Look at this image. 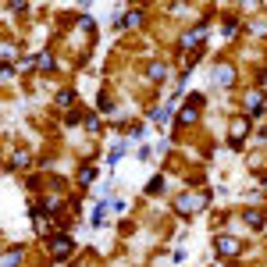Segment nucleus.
<instances>
[{
  "label": "nucleus",
  "instance_id": "obj_7",
  "mask_svg": "<svg viewBox=\"0 0 267 267\" xmlns=\"http://www.w3.org/2000/svg\"><path fill=\"white\" fill-rule=\"evenodd\" d=\"M139 22H143V11H128V14L118 18V29H132V25H139Z\"/></svg>",
  "mask_w": 267,
  "mask_h": 267
},
{
  "label": "nucleus",
  "instance_id": "obj_4",
  "mask_svg": "<svg viewBox=\"0 0 267 267\" xmlns=\"http://www.w3.org/2000/svg\"><path fill=\"white\" fill-rule=\"evenodd\" d=\"M246 132H249V118H242V121H235V125H232V136H228V146H232V150L246 139Z\"/></svg>",
  "mask_w": 267,
  "mask_h": 267
},
{
  "label": "nucleus",
  "instance_id": "obj_9",
  "mask_svg": "<svg viewBox=\"0 0 267 267\" xmlns=\"http://www.w3.org/2000/svg\"><path fill=\"white\" fill-rule=\"evenodd\" d=\"M217 82L221 86H232L235 82V68L232 64H217Z\"/></svg>",
  "mask_w": 267,
  "mask_h": 267
},
{
  "label": "nucleus",
  "instance_id": "obj_18",
  "mask_svg": "<svg viewBox=\"0 0 267 267\" xmlns=\"http://www.w3.org/2000/svg\"><path fill=\"white\" fill-rule=\"evenodd\" d=\"M121 153H125V143H114V150L107 153V164H118V160H121Z\"/></svg>",
  "mask_w": 267,
  "mask_h": 267
},
{
  "label": "nucleus",
  "instance_id": "obj_8",
  "mask_svg": "<svg viewBox=\"0 0 267 267\" xmlns=\"http://www.w3.org/2000/svg\"><path fill=\"white\" fill-rule=\"evenodd\" d=\"M246 107H249V114H260V107H264V93L260 89H253V93L246 96Z\"/></svg>",
  "mask_w": 267,
  "mask_h": 267
},
{
  "label": "nucleus",
  "instance_id": "obj_20",
  "mask_svg": "<svg viewBox=\"0 0 267 267\" xmlns=\"http://www.w3.org/2000/svg\"><path fill=\"white\" fill-rule=\"evenodd\" d=\"M203 103H207V96H203V93H189V107H196V111H200Z\"/></svg>",
  "mask_w": 267,
  "mask_h": 267
},
{
  "label": "nucleus",
  "instance_id": "obj_17",
  "mask_svg": "<svg viewBox=\"0 0 267 267\" xmlns=\"http://www.w3.org/2000/svg\"><path fill=\"white\" fill-rule=\"evenodd\" d=\"M150 79H153V82H164V79H168V68H164V64H150Z\"/></svg>",
  "mask_w": 267,
  "mask_h": 267
},
{
  "label": "nucleus",
  "instance_id": "obj_1",
  "mask_svg": "<svg viewBox=\"0 0 267 267\" xmlns=\"http://www.w3.org/2000/svg\"><path fill=\"white\" fill-rule=\"evenodd\" d=\"M175 207H178L182 214H196V210H203V207H207V196H192V192H182V196L175 200Z\"/></svg>",
  "mask_w": 267,
  "mask_h": 267
},
{
  "label": "nucleus",
  "instance_id": "obj_5",
  "mask_svg": "<svg viewBox=\"0 0 267 267\" xmlns=\"http://www.w3.org/2000/svg\"><path fill=\"white\" fill-rule=\"evenodd\" d=\"M217 249H221V253H225V257L239 253V239H232V235H221V239H217Z\"/></svg>",
  "mask_w": 267,
  "mask_h": 267
},
{
  "label": "nucleus",
  "instance_id": "obj_6",
  "mask_svg": "<svg viewBox=\"0 0 267 267\" xmlns=\"http://www.w3.org/2000/svg\"><path fill=\"white\" fill-rule=\"evenodd\" d=\"M175 121H178V125H196V121H200V111H196V107H182Z\"/></svg>",
  "mask_w": 267,
  "mask_h": 267
},
{
  "label": "nucleus",
  "instance_id": "obj_22",
  "mask_svg": "<svg viewBox=\"0 0 267 267\" xmlns=\"http://www.w3.org/2000/svg\"><path fill=\"white\" fill-rule=\"evenodd\" d=\"M264 192H267V182H264Z\"/></svg>",
  "mask_w": 267,
  "mask_h": 267
},
{
  "label": "nucleus",
  "instance_id": "obj_12",
  "mask_svg": "<svg viewBox=\"0 0 267 267\" xmlns=\"http://www.w3.org/2000/svg\"><path fill=\"white\" fill-rule=\"evenodd\" d=\"M242 217H246V225H249V228H264V214H260V210H246Z\"/></svg>",
  "mask_w": 267,
  "mask_h": 267
},
{
  "label": "nucleus",
  "instance_id": "obj_11",
  "mask_svg": "<svg viewBox=\"0 0 267 267\" xmlns=\"http://www.w3.org/2000/svg\"><path fill=\"white\" fill-rule=\"evenodd\" d=\"M36 68H43V71H54V54H50V50H43V54L36 57Z\"/></svg>",
  "mask_w": 267,
  "mask_h": 267
},
{
  "label": "nucleus",
  "instance_id": "obj_13",
  "mask_svg": "<svg viewBox=\"0 0 267 267\" xmlns=\"http://www.w3.org/2000/svg\"><path fill=\"white\" fill-rule=\"evenodd\" d=\"M57 103H61V107H71V103H75V89H57Z\"/></svg>",
  "mask_w": 267,
  "mask_h": 267
},
{
  "label": "nucleus",
  "instance_id": "obj_2",
  "mask_svg": "<svg viewBox=\"0 0 267 267\" xmlns=\"http://www.w3.org/2000/svg\"><path fill=\"white\" fill-rule=\"evenodd\" d=\"M203 36H207V22H200L196 29H192V32H185V36H182V47L196 54V50H200V43H203Z\"/></svg>",
  "mask_w": 267,
  "mask_h": 267
},
{
  "label": "nucleus",
  "instance_id": "obj_14",
  "mask_svg": "<svg viewBox=\"0 0 267 267\" xmlns=\"http://www.w3.org/2000/svg\"><path fill=\"white\" fill-rule=\"evenodd\" d=\"M22 257H25L22 249H7V253H4V267H18V264H22Z\"/></svg>",
  "mask_w": 267,
  "mask_h": 267
},
{
  "label": "nucleus",
  "instance_id": "obj_21",
  "mask_svg": "<svg viewBox=\"0 0 267 267\" xmlns=\"http://www.w3.org/2000/svg\"><path fill=\"white\" fill-rule=\"evenodd\" d=\"M86 128H89V132H100V121H96V114H89V118H86Z\"/></svg>",
  "mask_w": 267,
  "mask_h": 267
},
{
  "label": "nucleus",
  "instance_id": "obj_10",
  "mask_svg": "<svg viewBox=\"0 0 267 267\" xmlns=\"http://www.w3.org/2000/svg\"><path fill=\"white\" fill-rule=\"evenodd\" d=\"M93 178H96V168H93V164H86V168L79 171V185L89 189V185H93Z\"/></svg>",
  "mask_w": 267,
  "mask_h": 267
},
{
  "label": "nucleus",
  "instance_id": "obj_15",
  "mask_svg": "<svg viewBox=\"0 0 267 267\" xmlns=\"http://www.w3.org/2000/svg\"><path fill=\"white\" fill-rule=\"evenodd\" d=\"M146 192H150V196H160V192H164V178H150V182H146Z\"/></svg>",
  "mask_w": 267,
  "mask_h": 267
},
{
  "label": "nucleus",
  "instance_id": "obj_16",
  "mask_svg": "<svg viewBox=\"0 0 267 267\" xmlns=\"http://www.w3.org/2000/svg\"><path fill=\"white\" fill-rule=\"evenodd\" d=\"M25 164H29V150H14V157H11L7 168H25Z\"/></svg>",
  "mask_w": 267,
  "mask_h": 267
},
{
  "label": "nucleus",
  "instance_id": "obj_19",
  "mask_svg": "<svg viewBox=\"0 0 267 267\" xmlns=\"http://www.w3.org/2000/svg\"><path fill=\"white\" fill-rule=\"evenodd\" d=\"M103 210H107V203H96V210H93V217H89V221H93L96 228L103 225Z\"/></svg>",
  "mask_w": 267,
  "mask_h": 267
},
{
  "label": "nucleus",
  "instance_id": "obj_3",
  "mask_svg": "<svg viewBox=\"0 0 267 267\" xmlns=\"http://www.w3.org/2000/svg\"><path fill=\"white\" fill-rule=\"evenodd\" d=\"M50 249H54V260H64L71 249H75V242L64 239V235H54V239H50Z\"/></svg>",
  "mask_w": 267,
  "mask_h": 267
}]
</instances>
